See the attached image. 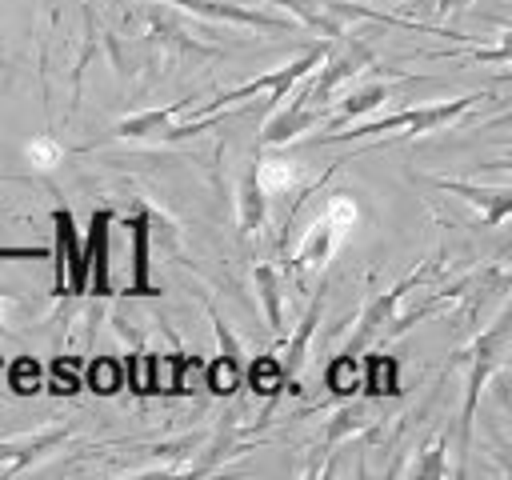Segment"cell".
Instances as JSON below:
<instances>
[{
	"label": "cell",
	"mask_w": 512,
	"mask_h": 480,
	"mask_svg": "<svg viewBox=\"0 0 512 480\" xmlns=\"http://www.w3.org/2000/svg\"><path fill=\"white\" fill-rule=\"evenodd\" d=\"M368 68H376L372 44H368L364 36H356V32L344 28L340 36H332V44H324V56L316 60V68L304 72V76L292 84L288 108L320 116V112L340 96V88L352 84V80H360Z\"/></svg>",
	"instance_id": "1"
},
{
	"label": "cell",
	"mask_w": 512,
	"mask_h": 480,
	"mask_svg": "<svg viewBox=\"0 0 512 480\" xmlns=\"http://www.w3.org/2000/svg\"><path fill=\"white\" fill-rule=\"evenodd\" d=\"M508 348H512V316H508V308L500 304L496 320H492L484 332H476V336H472V344L456 356V364H464V368H468V376H464V404H460V452H456L460 460L472 452L476 408H480V400H484V392H488L492 376L508 364Z\"/></svg>",
	"instance_id": "2"
},
{
	"label": "cell",
	"mask_w": 512,
	"mask_h": 480,
	"mask_svg": "<svg viewBox=\"0 0 512 480\" xmlns=\"http://www.w3.org/2000/svg\"><path fill=\"white\" fill-rule=\"evenodd\" d=\"M484 96L480 92H464L456 100H432V104H416V108H400L388 116H368L360 124H352L348 132H324L312 144H368V140H384V136H428L448 128L452 120H460L464 112H472Z\"/></svg>",
	"instance_id": "3"
},
{
	"label": "cell",
	"mask_w": 512,
	"mask_h": 480,
	"mask_svg": "<svg viewBox=\"0 0 512 480\" xmlns=\"http://www.w3.org/2000/svg\"><path fill=\"white\" fill-rule=\"evenodd\" d=\"M356 220H360V208H356L352 192H332L324 200V208L316 212V220L304 228V236H300L296 252L288 256V264H280L284 268V280H292V284L304 288L312 276H320L328 268V260L336 256V248L352 236Z\"/></svg>",
	"instance_id": "4"
},
{
	"label": "cell",
	"mask_w": 512,
	"mask_h": 480,
	"mask_svg": "<svg viewBox=\"0 0 512 480\" xmlns=\"http://www.w3.org/2000/svg\"><path fill=\"white\" fill-rule=\"evenodd\" d=\"M144 36H148V44L160 52V60L168 68H176V64H208V60H220L224 56L212 40H204L196 28H188L160 0L144 8Z\"/></svg>",
	"instance_id": "5"
},
{
	"label": "cell",
	"mask_w": 512,
	"mask_h": 480,
	"mask_svg": "<svg viewBox=\"0 0 512 480\" xmlns=\"http://www.w3.org/2000/svg\"><path fill=\"white\" fill-rule=\"evenodd\" d=\"M176 12H188V16H200L208 24H232V28H256V32H300V24L276 8H256V4H244V0H160Z\"/></svg>",
	"instance_id": "6"
},
{
	"label": "cell",
	"mask_w": 512,
	"mask_h": 480,
	"mask_svg": "<svg viewBox=\"0 0 512 480\" xmlns=\"http://www.w3.org/2000/svg\"><path fill=\"white\" fill-rule=\"evenodd\" d=\"M72 436V424H40L32 432H20V436H8L0 440V480H16V476H28L40 460L56 456Z\"/></svg>",
	"instance_id": "7"
},
{
	"label": "cell",
	"mask_w": 512,
	"mask_h": 480,
	"mask_svg": "<svg viewBox=\"0 0 512 480\" xmlns=\"http://www.w3.org/2000/svg\"><path fill=\"white\" fill-rule=\"evenodd\" d=\"M112 224V208H96L88 220V236L80 240L84 296H112Z\"/></svg>",
	"instance_id": "8"
},
{
	"label": "cell",
	"mask_w": 512,
	"mask_h": 480,
	"mask_svg": "<svg viewBox=\"0 0 512 480\" xmlns=\"http://www.w3.org/2000/svg\"><path fill=\"white\" fill-rule=\"evenodd\" d=\"M80 232H76V220L68 208H56L52 212V248H48V260L56 268V296H84V264H80Z\"/></svg>",
	"instance_id": "9"
},
{
	"label": "cell",
	"mask_w": 512,
	"mask_h": 480,
	"mask_svg": "<svg viewBox=\"0 0 512 480\" xmlns=\"http://www.w3.org/2000/svg\"><path fill=\"white\" fill-rule=\"evenodd\" d=\"M412 84H424V76H396V80H368V84H356V88H348L344 96H336V112H332V120H328V132H336V128H344V124H352V120H360V116H372L384 100H396L404 88H412Z\"/></svg>",
	"instance_id": "10"
},
{
	"label": "cell",
	"mask_w": 512,
	"mask_h": 480,
	"mask_svg": "<svg viewBox=\"0 0 512 480\" xmlns=\"http://www.w3.org/2000/svg\"><path fill=\"white\" fill-rule=\"evenodd\" d=\"M428 180L440 192L460 196L464 204H472L488 228H500L508 220V212H512V188H508V180H496L492 188L488 184H476V180H464V176H428Z\"/></svg>",
	"instance_id": "11"
},
{
	"label": "cell",
	"mask_w": 512,
	"mask_h": 480,
	"mask_svg": "<svg viewBox=\"0 0 512 480\" xmlns=\"http://www.w3.org/2000/svg\"><path fill=\"white\" fill-rule=\"evenodd\" d=\"M124 228H128V236H132V276H128V296H160L164 288L152 280V260H148V252H152V212L148 208H140L132 220H124Z\"/></svg>",
	"instance_id": "12"
},
{
	"label": "cell",
	"mask_w": 512,
	"mask_h": 480,
	"mask_svg": "<svg viewBox=\"0 0 512 480\" xmlns=\"http://www.w3.org/2000/svg\"><path fill=\"white\" fill-rule=\"evenodd\" d=\"M252 164H256V180H260V188H264V196L272 200V196H292V200H300L308 188H316V184H308L304 180V164L300 160H288V156H252Z\"/></svg>",
	"instance_id": "13"
},
{
	"label": "cell",
	"mask_w": 512,
	"mask_h": 480,
	"mask_svg": "<svg viewBox=\"0 0 512 480\" xmlns=\"http://www.w3.org/2000/svg\"><path fill=\"white\" fill-rule=\"evenodd\" d=\"M264 220H268V196H264V188L256 180V164L248 160V168L236 180V228H240V240H260Z\"/></svg>",
	"instance_id": "14"
},
{
	"label": "cell",
	"mask_w": 512,
	"mask_h": 480,
	"mask_svg": "<svg viewBox=\"0 0 512 480\" xmlns=\"http://www.w3.org/2000/svg\"><path fill=\"white\" fill-rule=\"evenodd\" d=\"M184 108H192V96L172 100V104H164V108H144V112L120 116V120L112 124V136H116V140H144V136H156V132H164Z\"/></svg>",
	"instance_id": "15"
},
{
	"label": "cell",
	"mask_w": 512,
	"mask_h": 480,
	"mask_svg": "<svg viewBox=\"0 0 512 480\" xmlns=\"http://www.w3.org/2000/svg\"><path fill=\"white\" fill-rule=\"evenodd\" d=\"M324 304H328V292H324V284H320V288H316V296L308 300V308H304V316H300L296 332L288 336V356L280 360L284 380H296V372L304 368V356H308V344H312L316 324H320V316H324Z\"/></svg>",
	"instance_id": "16"
},
{
	"label": "cell",
	"mask_w": 512,
	"mask_h": 480,
	"mask_svg": "<svg viewBox=\"0 0 512 480\" xmlns=\"http://www.w3.org/2000/svg\"><path fill=\"white\" fill-rule=\"evenodd\" d=\"M372 420H380V416H376V404H368V400H348V404H340V408L328 416V424H324V456H332V448H340L344 440L360 436Z\"/></svg>",
	"instance_id": "17"
},
{
	"label": "cell",
	"mask_w": 512,
	"mask_h": 480,
	"mask_svg": "<svg viewBox=\"0 0 512 480\" xmlns=\"http://www.w3.org/2000/svg\"><path fill=\"white\" fill-rule=\"evenodd\" d=\"M252 284H256V296H260V308H264V320L276 336H284V268L264 260L252 268Z\"/></svg>",
	"instance_id": "18"
},
{
	"label": "cell",
	"mask_w": 512,
	"mask_h": 480,
	"mask_svg": "<svg viewBox=\"0 0 512 480\" xmlns=\"http://www.w3.org/2000/svg\"><path fill=\"white\" fill-rule=\"evenodd\" d=\"M268 8H276V12H284V16H292L300 28H308V32H316V36H340L344 32V20H336L328 8H324V0H264Z\"/></svg>",
	"instance_id": "19"
},
{
	"label": "cell",
	"mask_w": 512,
	"mask_h": 480,
	"mask_svg": "<svg viewBox=\"0 0 512 480\" xmlns=\"http://www.w3.org/2000/svg\"><path fill=\"white\" fill-rule=\"evenodd\" d=\"M360 388L372 396V400H380V396H400V368H396V360L392 356H384V352H360Z\"/></svg>",
	"instance_id": "20"
},
{
	"label": "cell",
	"mask_w": 512,
	"mask_h": 480,
	"mask_svg": "<svg viewBox=\"0 0 512 480\" xmlns=\"http://www.w3.org/2000/svg\"><path fill=\"white\" fill-rule=\"evenodd\" d=\"M404 472L416 476V480H444V476H452V468H448V440L444 436H432Z\"/></svg>",
	"instance_id": "21"
},
{
	"label": "cell",
	"mask_w": 512,
	"mask_h": 480,
	"mask_svg": "<svg viewBox=\"0 0 512 480\" xmlns=\"http://www.w3.org/2000/svg\"><path fill=\"white\" fill-rule=\"evenodd\" d=\"M84 384L100 396H112L124 388V360L116 356H92L88 360V372H84Z\"/></svg>",
	"instance_id": "22"
},
{
	"label": "cell",
	"mask_w": 512,
	"mask_h": 480,
	"mask_svg": "<svg viewBox=\"0 0 512 480\" xmlns=\"http://www.w3.org/2000/svg\"><path fill=\"white\" fill-rule=\"evenodd\" d=\"M240 380H244V364H236L228 356H216L212 364H204V388L212 396H232L240 388Z\"/></svg>",
	"instance_id": "23"
},
{
	"label": "cell",
	"mask_w": 512,
	"mask_h": 480,
	"mask_svg": "<svg viewBox=\"0 0 512 480\" xmlns=\"http://www.w3.org/2000/svg\"><path fill=\"white\" fill-rule=\"evenodd\" d=\"M248 384H252V392H260L264 400H276V396L288 388L284 368H280L276 356H260V360L252 364V372H248Z\"/></svg>",
	"instance_id": "24"
},
{
	"label": "cell",
	"mask_w": 512,
	"mask_h": 480,
	"mask_svg": "<svg viewBox=\"0 0 512 480\" xmlns=\"http://www.w3.org/2000/svg\"><path fill=\"white\" fill-rule=\"evenodd\" d=\"M148 376H152V392L176 396V376H180V352H148Z\"/></svg>",
	"instance_id": "25"
},
{
	"label": "cell",
	"mask_w": 512,
	"mask_h": 480,
	"mask_svg": "<svg viewBox=\"0 0 512 480\" xmlns=\"http://www.w3.org/2000/svg\"><path fill=\"white\" fill-rule=\"evenodd\" d=\"M324 384L336 392V396H352L356 388H360V356L352 360V356H336L332 364H328V372H324Z\"/></svg>",
	"instance_id": "26"
},
{
	"label": "cell",
	"mask_w": 512,
	"mask_h": 480,
	"mask_svg": "<svg viewBox=\"0 0 512 480\" xmlns=\"http://www.w3.org/2000/svg\"><path fill=\"white\" fill-rule=\"evenodd\" d=\"M8 388H12V392H20V396L40 392V388H44V372H40V364H36L32 356L12 360V368H8Z\"/></svg>",
	"instance_id": "27"
},
{
	"label": "cell",
	"mask_w": 512,
	"mask_h": 480,
	"mask_svg": "<svg viewBox=\"0 0 512 480\" xmlns=\"http://www.w3.org/2000/svg\"><path fill=\"white\" fill-rule=\"evenodd\" d=\"M24 156H28L36 168H56V164L64 160V144H60L56 136L40 132V136H32V140L24 144Z\"/></svg>",
	"instance_id": "28"
},
{
	"label": "cell",
	"mask_w": 512,
	"mask_h": 480,
	"mask_svg": "<svg viewBox=\"0 0 512 480\" xmlns=\"http://www.w3.org/2000/svg\"><path fill=\"white\" fill-rule=\"evenodd\" d=\"M208 316H212V332H216V344H220V356H228V360H236V364H244V348H240V340H236V332L228 328V320L208 304Z\"/></svg>",
	"instance_id": "29"
},
{
	"label": "cell",
	"mask_w": 512,
	"mask_h": 480,
	"mask_svg": "<svg viewBox=\"0 0 512 480\" xmlns=\"http://www.w3.org/2000/svg\"><path fill=\"white\" fill-rule=\"evenodd\" d=\"M48 392H56V396H72V392H80V376L72 372V368H64V360H56L52 368H48V384H44Z\"/></svg>",
	"instance_id": "30"
},
{
	"label": "cell",
	"mask_w": 512,
	"mask_h": 480,
	"mask_svg": "<svg viewBox=\"0 0 512 480\" xmlns=\"http://www.w3.org/2000/svg\"><path fill=\"white\" fill-rule=\"evenodd\" d=\"M472 0H436V20H456L468 12Z\"/></svg>",
	"instance_id": "31"
},
{
	"label": "cell",
	"mask_w": 512,
	"mask_h": 480,
	"mask_svg": "<svg viewBox=\"0 0 512 480\" xmlns=\"http://www.w3.org/2000/svg\"><path fill=\"white\" fill-rule=\"evenodd\" d=\"M360 4H384L388 12H392V8H400V0H360Z\"/></svg>",
	"instance_id": "32"
}]
</instances>
